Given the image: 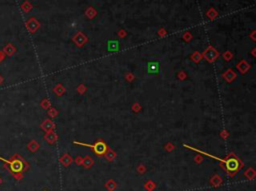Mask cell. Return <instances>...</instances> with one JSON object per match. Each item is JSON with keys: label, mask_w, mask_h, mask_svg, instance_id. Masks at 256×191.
I'll return each mask as SVG.
<instances>
[{"label": "cell", "mask_w": 256, "mask_h": 191, "mask_svg": "<svg viewBox=\"0 0 256 191\" xmlns=\"http://www.w3.org/2000/svg\"><path fill=\"white\" fill-rule=\"evenodd\" d=\"M54 90H55V92H57V94H58V95H61L62 93L65 91V89H64L61 85H58L57 87H55V89H54Z\"/></svg>", "instance_id": "obj_17"}, {"label": "cell", "mask_w": 256, "mask_h": 191, "mask_svg": "<svg viewBox=\"0 0 256 191\" xmlns=\"http://www.w3.org/2000/svg\"><path fill=\"white\" fill-rule=\"evenodd\" d=\"M221 183H222V179L219 175H213L211 177V179H210V184H211L212 186L218 187L221 185Z\"/></svg>", "instance_id": "obj_7"}, {"label": "cell", "mask_w": 256, "mask_h": 191, "mask_svg": "<svg viewBox=\"0 0 256 191\" xmlns=\"http://www.w3.org/2000/svg\"><path fill=\"white\" fill-rule=\"evenodd\" d=\"M244 175H245L246 178H248V179H254L255 176H256V172H255V170L253 168L250 167V168H248L247 170L245 171Z\"/></svg>", "instance_id": "obj_11"}, {"label": "cell", "mask_w": 256, "mask_h": 191, "mask_svg": "<svg viewBox=\"0 0 256 191\" xmlns=\"http://www.w3.org/2000/svg\"><path fill=\"white\" fill-rule=\"evenodd\" d=\"M220 162L223 169H225V171L231 177L235 173H237L243 166V163L232 153H230L225 159H221Z\"/></svg>", "instance_id": "obj_1"}, {"label": "cell", "mask_w": 256, "mask_h": 191, "mask_svg": "<svg viewBox=\"0 0 256 191\" xmlns=\"http://www.w3.org/2000/svg\"><path fill=\"white\" fill-rule=\"evenodd\" d=\"M104 156H105V158L108 160V161H113L114 158L116 157V154H115V152L113 150H111V149H109V148H108V149L106 150Z\"/></svg>", "instance_id": "obj_9"}, {"label": "cell", "mask_w": 256, "mask_h": 191, "mask_svg": "<svg viewBox=\"0 0 256 191\" xmlns=\"http://www.w3.org/2000/svg\"><path fill=\"white\" fill-rule=\"evenodd\" d=\"M0 159H1L2 161H4V162H7L9 164V168L11 169V171L15 172V173H18V172H20L21 170H22L23 165H22V162L19 161V160H14V161L10 162V161H8V160L1 158V157H0Z\"/></svg>", "instance_id": "obj_4"}, {"label": "cell", "mask_w": 256, "mask_h": 191, "mask_svg": "<svg viewBox=\"0 0 256 191\" xmlns=\"http://www.w3.org/2000/svg\"><path fill=\"white\" fill-rule=\"evenodd\" d=\"M223 58L225 59V60H230L231 58H232V55H231L230 53H225V54H223Z\"/></svg>", "instance_id": "obj_19"}, {"label": "cell", "mask_w": 256, "mask_h": 191, "mask_svg": "<svg viewBox=\"0 0 256 191\" xmlns=\"http://www.w3.org/2000/svg\"><path fill=\"white\" fill-rule=\"evenodd\" d=\"M84 90H85V87H84L83 85H80V86L78 87V91H79V92H81V93H82V92L84 91Z\"/></svg>", "instance_id": "obj_22"}, {"label": "cell", "mask_w": 256, "mask_h": 191, "mask_svg": "<svg viewBox=\"0 0 256 191\" xmlns=\"http://www.w3.org/2000/svg\"><path fill=\"white\" fill-rule=\"evenodd\" d=\"M223 77L225 78V80H226L227 82H231V81H233L236 78V73L232 70V69H228V70L223 74Z\"/></svg>", "instance_id": "obj_5"}, {"label": "cell", "mask_w": 256, "mask_h": 191, "mask_svg": "<svg viewBox=\"0 0 256 191\" xmlns=\"http://www.w3.org/2000/svg\"><path fill=\"white\" fill-rule=\"evenodd\" d=\"M202 57H204L207 61L213 62L217 59L218 52L213 47H208V49H206L205 51H204V53L202 54Z\"/></svg>", "instance_id": "obj_3"}, {"label": "cell", "mask_w": 256, "mask_h": 191, "mask_svg": "<svg viewBox=\"0 0 256 191\" xmlns=\"http://www.w3.org/2000/svg\"><path fill=\"white\" fill-rule=\"evenodd\" d=\"M60 161H61V163H62V164H63L64 166H68V165H70V164H71V163H72L73 159H72L71 157H70V156L68 155V154H65V155L61 157V159H60Z\"/></svg>", "instance_id": "obj_10"}, {"label": "cell", "mask_w": 256, "mask_h": 191, "mask_svg": "<svg viewBox=\"0 0 256 191\" xmlns=\"http://www.w3.org/2000/svg\"><path fill=\"white\" fill-rule=\"evenodd\" d=\"M145 166H143V165H140V166H138V168H137V171L139 172V173H144L145 172Z\"/></svg>", "instance_id": "obj_18"}, {"label": "cell", "mask_w": 256, "mask_h": 191, "mask_svg": "<svg viewBox=\"0 0 256 191\" xmlns=\"http://www.w3.org/2000/svg\"><path fill=\"white\" fill-rule=\"evenodd\" d=\"M105 187H106V188H107L109 191H114L115 189H116V183H115L114 180L110 179V180H108L107 182H106Z\"/></svg>", "instance_id": "obj_12"}, {"label": "cell", "mask_w": 256, "mask_h": 191, "mask_svg": "<svg viewBox=\"0 0 256 191\" xmlns=\"http://www.w3.org/2000/svg\"><path fill=\"white\" fill-rule=\"evenodd\" d=\"M81 164L83 165L86 169H88V168H90L91 166L93 165V160H92V158H91L90 156H86V157H84V158L82 159Z\"/></svg>", "instance_id": "obj_8"}, {"label": "cell", "mask_w": 256, "mask_h": 191, "mask_svg": "<svg viewBox=\"0 0 256 191\" xmlns=\"http://www.w3.org/2000/svg\"><path fill=\"white\" fill-rule=\"evenodd\" d=\"M144 187H145V189H146V190H148V191H152V190H153V189L155 188V184H154L153 181L149 180V181H147V182L145 183Z\"/></svg>", "instance_id": "obj_13"}, {"label": "cell", "mask_w": 256, "mask_h": 191, "mask_svg": "<svg viewBox=\"0 0 256 191\" xmlns=\"http://www.w3.org/2000/svg\"><path fill=\"white\" fill-rule=\"evenodd\" d=\"M82 159H83V158H82V157H79V156H78L77 158L75 159V162H76V164H77V165H80L81 163H82Z\"/></svg>", "instance_id": "obj_20"}, {"label": "cell", "mask_w": 256, "mask_h": 191, "mask_svg": "<svg viewBox=\"0 0 256 191\" xmlns=\"http://www.w3.org/2000/svg\"><path fill=\"white\" fill-rule=\"evenodd\" d=\"M249 68H250V65H249L245 60H242L241 62H239L238 64H237V69H238L241 73H246Z\"/></svg>", "instance_id": "obj_6"}, {"label": "cell", "mask_w": 256, "mask_h": 191, "mask_svg": "<svg viewBox=\"0 0 256 191\" xmlns=\"http://www.w3.org/2000/svg\"><path fill=\"white\" fill-rule=\"evenodd\" d=\"M74 144H78V145H82V146H87L90 147L93 149V152L98 156H103L106 152V150L108 149L107 145L104 141L99 140L98 142H96L95 144H86V143H82V142H77L74 141Z\"/></svg>", "instance_id": "obj_2"}, {"label": "cell", "mask_w": 256, "mask_h": 191, "mask_svg": "<svg viewBox=\"0 0 256 191\" xmlns=\"http://www.w3.org/2000/svg\"><path fill=\"white\" fill-rule=\"evenodd\" d=\"M201 58H202V55H201L200 53H198V52H195V53L193 54V55L191 56V59H192V60H194L195 62L200 61Z\"/></svg>", "instance_id": "obj_15"}, {"label": "cell", "mask_w": 256, "mask_h": 191, "mask_svg": "<svg viewBox=\"0 0 256 191\" xmlns=\"http://www.w3.org/2000/svg\"><path fill=\"white\" fill-rule=\"evenodd\" d=\"M42 127H43V129H45V130H50V129H53L54 124H53L52 122H50L49 120H46V121H45V122L43 123Z\"/></svg>", "instance_id": "obj_14"}, {"label": "cell", "mask_w": 256, "mask_h": 191, "mask_svg": "<svg viewBox=\"0 0 256 191\" xmlns=\"http://www.w3.org/2000/svg\"><path fill=\"white\" fill-rule=\"evenodd\" d=\"M46 139L50 142V143H53V142L57 139V136H56L55 134H53V133H50V134H49V137H48V136H46Z\"/></svg>", "instance_id": "obj_16"}, {"label": "cell", "mask_w": 256, "mask_h": 191, "mask_svg": "<svg viewBox=\"0 0 256 191\" xmlns=\"http://www.w3.org/2000/svg\"><path fill=\"white\" fill-rule=\"evenodd\" d=\"M195 161H196L197 163H200L201 161H202V157H201V156H197V157H195Z\"/></svg>", "instance_id": "obj_21"}]
</instances>
